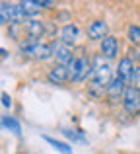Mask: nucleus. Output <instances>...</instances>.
<instances>
[{
    "instance_id": "obj_1",
    "label": "nucleus",
    "mask_w": 140,
    "mask_h": 154,
    "mask_svg": "<svg viewBox=\"0 0 140 154\" xmlns=\"http://www.w3.org/2000/svg\"><path fill=\"white\" fill-rule=\"evenodd\" d=\"M113 68L111 64L103 59V55L95 57L94 59V64H91V74H90V82H95L99 86L107 88L111 82H113Z\"/></svg>"
},
{
    "instance_id": "obj_2",
    "label": "nucleus",
    "mask_w": 140,
    "mask_h": 154,
    "mask_svg": "<svg viewBox=\"0 0 140 154\" xmlns=\"http://www.w3.org/2000/svg\"><path fill=\"white\" fill-rule=\"evenodd\" d=\"M68 70H70L72 82H82V80H86L91 74V64L86 57H78V59H74L68 64Z\"/></svg>"
},
{
    "instance_id": "obj_3",
    "label": "nucleus",
    "mask_w": 140,
    "mask_h": 154,
    "mask_svg": "<svg viewBox=\"0 0 140 154\" xmlns=\"http://www.w3.org/2000/svg\"><path fill=\"white\" fill-rule=\"evenodd\" d=\"M123 105H125L127 113H130V115H138V113H140V90H138V88H134V86L127 88Z\"/></svg>"
},
{
    "instance_id": "obj_4",
    "label": "nucleus",
    "mask_w": 140,
    "mask_h": 154,
    "mask_svg": "<svg viewBox=\"0 0 140 154\" xmlns=\"http://www.w3.org/2000/svg\"><path fill=\"white\" fill-rule=\"evenodd\" d=\"M133 74H134V64L130 57H125V59L119 60V66H117V78L123 80L125 84L133 82Z\"/></svg>"
},
{
    "instance_id": "obj_5",
    "label": "nucleus",
    "mask_w": 140,
    "mask_h": 154,
    "mask_svg": "<svg viewBox=\"0 0 140 154\" xmlns=\"http://www.w3.org/2000/svg\"><path fill=\"white\" fill-rule=\"evenodd\" d=\"M51 45H53V51H55V57H57L58 64H66V66H68L72 60H74L70 47H66L62 41H53Z\"/></svg>"
},
{
    "instance_id": "obj_6",
    "label": "nucleus",
    "mask_w": 140,
    "mask_h": 154,
    "mask_svg": "<svg viewBox=\"0 0 140 154\" xmlns=\"http://www.w3.org/2000/svg\"><path fill=\"white\" fill-rule=\"evenodd\" d=\"M127 88H129V86H127V84L123 82V80L115 78L113 82H111L109 86H107V92H105V94H107V98H109L111 102H117L119 98H123V100H125V94H127Z\"/></svg>"
},
{
    "instance_id": "obj_7",
    "label": "nucleus",
    "mask_w": 140,
    "mask_h": 154,
    "mask_svg": "<svg viewBox=\"0 0 140 154\" xmlns=\"http://www.w3.org/2000/svg\"><path fill=\"white\" fill-rule=\"evenodd\" d=\"M70 80V70L66 64H57L55 68H51L49 72V82L53 84H64Z\"/></svg>"
},
{
    "instance_id": "obj_8",
    "label": "nucleus",
    "mask_w": 140,
    "mask_h": 154,
    "mask_svg": "<svg viewBox=\"0 0 140 154\" xmlns=\"http://www.w3.org/2000/svg\"><path fill=\"white\" fill-rule=\"evenodd\" d=\"M80 37V27L76 23H66L61 31V41L64 43L66 47H70L72 43H76V39Z\"/></svg>"
},
{
    "instance_id": "obj_9",
    "label": "nucleus",
    "mask_w": 140,
    "mask_h": 154,
    "mask_svg": "<svg viewBox=\"0 0 140 154\" xmlns=\"http://www.w3.org/2000/svg\"><path fill=\"white\" fill-rule=\"evenodd\" d=\"M23 27H25L27 37H33V39H37V37L47 33V26L43 22H39V20H29L27 23H23Z\"/></svg>"
},
{
    "instance_id": "obj_10",
    "label": "nucleus",
    "mask_w": 140,
    "mask_h": 154,
    "mask_svg": "<svg viewBox=\"0 0 140 154\" xmlns=\"http://www.w3.org/2000/svg\"><path fill=\"white\" fill-rule=\"evenodd\" d=\"M117 53H119V41L115 37H111V35H107L101 41V55L105 59H115Z\"/></svg>"
},
{
    "instance_id": "obj_11",
    "label": "nucleus",
    "mask_w": 140,
    "mask_h": 154,
    "mask_svg": "<svg viewBox=\"0 0 140 154\" xmlns=\"http://www.w3.org/2000/svg\"><path fill=\"white\" fill-rule=\"evenodd\" d=\"M88 37L90 39H105L107 37V23L105 22H101V20H97V22H94L90 27H88Z\"/></svg>"
},
{
    "instance_id": "obj_12",
    "label": "nucleus",
    "mask_w": 140,
    "mask_h": 154,
    "mask_svg": "<svg viewBox=\"0 0 140 154\" xmlns=\"http://www.w3.org/2000/svg\"><path fill=\"white\" fill-rule=\"evenodd\" d=\"M55 51H53V45H47V43H39V45H35V49L29 53L27 57H33V59L37 60H47L49 57H53Z\"/></svg>"
},
{
    "instance_id": "obj_13",
    "label": "nucleus",
    "mask_w": 140,
    "mask_h": 154,
    "mask_svg": "<svg viewBox=\"0 0 140 154\" xmlns=\"http://www.w3.org/2000/svg\"><path fill=\"white\" fill-rule=\"evenodd\" d=\"M14 14H16V4H8V2L0 4V22L2 23H10L12 26Z\"/></svg>"
},
{
    "instance_id": "obj_14",
    "label": "nucleus",
    "mask_w": 140,
    "mask_h": 154,
    "mask_svg": "<svg viewBox=\"0 0 140 154\" xmlns=\"http://www.w3.org/2000/svg\"><path fill=\"white\" fill-rule=\"evenodd\" d=\"M43 139H45L47 143H49L51 146L55 148V150H58V152H62V154H72V148H70L66 143H61V140H55V139H51V137H43Z\"/></svg>"
},
{
    "instance_id": "obj_15",
    "label": "nucleus",
    "mask_w": 140,
    "mask_h": 154,
    "mask_svg": "<svg viewBox=\"0 0 140 154\" xmlns=\"http://www.w3.org/2000/svg\"><path fill=\"white\" fill-rule=\"evenodd\" d=\"M2 127H4V129H10V131L14 133L16 137H19V133H22L19 123H18L16 119H12V117H2Z\"/></svg>"
},
{
    "instance_id": "obj_16",
    "label": "nucleus",
    "mask_w": 140,
    "mask_h": 154,
    "mask_svg": "<svg viewBox=\"0 0 140 154\" xmlns=\"http://www.w3.org/2000/svg\"><path fill=\"white\" fill-rule=\"evenodd\" d=\"M103 92H107V88L99 86V84H95V82H90V86H88V94H90L94 100L103 98Z\"/></svg>"
},
{
    "instance_id": "obj_17",
    "label": "nucleus",
    "mask_w": 140,
    "mask_h": 154,
    "mask_svg": "<svg viewBox=\"0 0 140 154\" xmlns=\"http://www.w3.org/2000/svg\"><path fill=\"white\" fill-rule=\"evenodd\" d=\"M129 41L134 47L140 45V26H130L129 27Z\"/></svg>"
},
{
    "instance_id": "obj_18",
    "label": "nucleus",
    "mask_w": 140,
    "mask_h": 154,
    "mask_svg": "<svg viewBox=\"0 0 140 154\" xmlns=\"http://www.w3.org/2000/svg\"><path fill=\"white\" fill-rule=\"evenodd\" d=\"M130 86H134V88L140 90V64L134 66V74H133V82H130Z\"/></svg>"
},
{
    "instance_id": "obj_19",
    "label": "nucleus",
    "mask_w": 140,
    "mask_h": 154,
    "mask_svg": "<svg viewBox=\"0 0 140 154\" xmlns=\"http://www.w3.org/2000/svg\"><path fill=\"white\" fill-rule=\"evenodd\" d=\"M64 133L68 139H72V140H84V135H80V133H76V131H70V129H64Z\"/></svg>"
},
{
    "instance_id": "obj_20",
    "label": "nucleus",
    "mask_w": 140,
    "mask_h": 154,
    "mask_svg": "<svg viewBox=\"0 0 140 154\" xmlns=\"http://www.w3.org/2000/svg\"><path fill=\"white\" fill-rule=\"evenodd\" d=\"M2 103H4V107H10L12 105V100H10V96H8L6 92H2Z\"/></svg>"
},
{
    "instance_id": "obj_21",
    "label": "nucleus",
    "mask_w": 140,
    "mask_h": 154,
    "mask_svg": "<svg viewBox=\"0 0 140 154\" xmlns=\"http://www.w3.org/2000/svg\"><path fill=\"white\" fill-rule=\"evenodd\" d=\"M134 57H136V60L140 63V51H134Z\"/></svg>"
}]
</instances>
